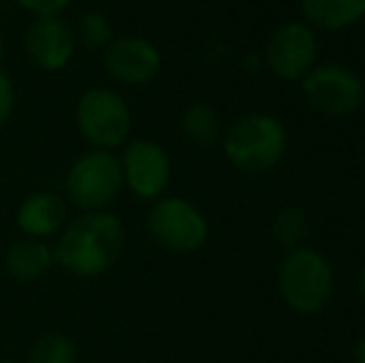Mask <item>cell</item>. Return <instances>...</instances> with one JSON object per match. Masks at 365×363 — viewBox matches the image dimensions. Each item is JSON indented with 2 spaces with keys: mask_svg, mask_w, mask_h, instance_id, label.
<instances>
[{
  "mask_svg": "<svg viewBox=\"0 0 365 363\" xmlns=\"http://www.w3.org/2000/svg\"><path fill=\"white\" fill-rule=\"evenodd\" d=\"M0 363H15V361H0Z\"/></svg>",
  "mask_w": 365,
  "mask_h": 363,
  "instance_id": "cb8c5ba5",
  "label": "cell"
},
{
  "mask_svg": "<svg viewBox=\"0 0 365 363\" xmlns=\"http://www.w3.org/2000/svg\"><path fill=\"white\" fill-rule=\"evenodd\" d=\"M301 90L313 110L331 117H346L361 107L363 80L343 65H313L301 78Z\"/></svg>",
  "mask_w": 365,
  "mask_h": 363,
  "instance_id": "52a82bcc",
  "label": "cell"
},
{
  "mask_svg": "<svg viewBox=\"0 0 365 363\" xmlns=\"http://www.w3.org/2000/svg\"><path fill=\"white\" fill-rule=\"evenodd\" d=\"M125 187L120 157L112 150H90L73 162L65 177L68 202L85 212L107 209Z\"/></svg>",
  "mask_w": 365,
  "mask_h": 363,
  "instance_id": "277c9868",
  "label": "cell"
},
{
  "mask_svg": "<svg viewBox=\"0 0 365 363\" xmlns=\"http://www.w3.org/2000/svg\"><path fill=\"white\" fill-rule=\"evenodd\" d=\"M75 48L77 35L63 15H38L25 33L28 58L48 73L63 70L73 60Z\"/></svg>",
  "mask_w": 365,
  "mask_h": 363,
  "instance_id": "8fae6325",
  "label": "cell"
},
{
  "mask_svg": "<svg viewBox=\"0 0 365 363\" xmlns=\"http://www.w3.org/2000/svg\"><path fill=\"white\" fill-rule=\"evenodd\" d=\"M55 264L53 247L45 244V239L23 237L13 242L5 252V272L15 281H35L48 274Z\"/></svg>",
  "mask_w": 365,
  "mask_h": 363,
  "instance_id": "4fadbf2b",
  "label": "cell"
},
{
  "mask_svg": "<svg viewBox=\"0 0 365 363\" xmlns=\"http://www.w3.org/2000/svg\"><path fill=\"white\" fill-rule=\"evenodd\" d=\"M15 219L25 237L48 239L63 232V227L68 224V204L55 192H33L23 199Z\"/></svg>",
  "mask_w": 365,
  "mask_h": 363,
  "instance_id": "7c38bea8",
  "label": "cell"
},
{
  "mask_svg": "<svg viewBox=\"0 0 365 363\" xmlns=\"http://www.w3.org/2000/svg\"><path fill=\"white\" fill-rule=\"evenodd\" d=\"M75 122L80 135L95 150H115L130 137L132 112L117 90L92 88L77 102Z\"/></svg>",
  "mask_w": 365,
  "mask_h": 363,
  "instance_id": "5b68a950",
  "label": "cell"
},
{
  "mask_svg": "<svg viewBox=\"0 0 365 363\" xmlns=\"http://www.w3.org/2000/svg\"><path fill=\"white\" fill-rule=\"evenodd\" d=\"M13 3H18L23 10L38 18V15H60L73 0H13Z\"/></svg>",
  "mask_w": 365,
  "mask_h": 363,
  "instance_id": "d6986e66",
  "label": "cell"
},
{
  "mask_svg": "<svg viewBox=\"0 0 365 363\" xmlns=\"http://www.w3.org/2000/svg\"><path fill=\"white\" fill-rule=\"evenodd\" d=\"M358 291H361V296L365 299V267L361 269V274H358Z\"/></svg>",
  "mask_w": 365,
  "mask_h": 363,
  "instance_id": "7402d4cb",
  "label": "cell"
},
{
  "mask_svg": "<svg viewBox=\"0 0 365 363\" xmlns=\"http://www.w3.org/2000/svg\"><path fill=\"white\" fill-rule=\"evenodd\" d=\"M318 40L308 23H286L266 45V65L276 78L293 83L316 65Z\"/></svg>",
  "mask_w": 365,
  "mask_h": 363,
  "instance_id": "ba28073f",
  "label": "cell"
},
{
  "mask_svg": "<svg viewBox=\"0 0 365 363\" xmlns=\"http://www.w3.org/2000/svg\"><path fill=\"white\" fill-rule=\"evenodd\" d=\"M306 23L323 30H343L365 18V0H301Z\"/></svg>",
  "mask_w": 365,
  "mask_h": 363,
  "instance_id": "5bb4252c",
  "label": "cell"
},
{
  "mask_svg": "<svg viewBox=\"0 0 365 363\" xmlns=\"http://www.w3.org/2000/svg\"><path fill=\"white\" fill-rule=\"evenodd\" d=\"M122 177L140 199H159L172 177L169 155L152 140H132L122 152Z\"/></svg>",
  "mask_w": 365,
  "mask_h": 363,
  "instance_id": "9c48e42d",
  "label": "cell"
},
{
  "mask_svg": "<svg viewBox=\"0 0 365 363\" xmlns=\"http://www.w3.org/2000/svg\"><path fill=\"white\" fill-rule=\"evenodd\" d=\"M271 234L284 249H296L308 234V217L298 207H284L271 224Z\"/></svg>",
  "mask_w": 365,
  "mask_h": 363,
  "instance_id": "e0dca14e",
  "label": "cell"
},
{
  "mask_svg": "<svg viewBox=\"0 0 365 363\" xmlns=\"http://www.w3.org/2000/svg\"><path fill=\"white\" fill-rule=\"evenodd\" d=\"M75 35H77V40L90 50H107V45L115 40L110 20L102 13H95V10L82 15Z\"/></svg>",
  "mask_w": 365,
  "mask_h": 363,
  "instance_id": "ac0fdd59",
  "label": "cell"
},
{
  "mask_svg": "<svg viewBox=\"0 0 365 363\" xmlns=\"http://www.w3.org/2000/svg\"><path fill=\"white\" fill-rule=\"evenodd\" d=\"M77 344L65 334H45L30 349L28 363H75Z\"/></svg>",
  "mask_w": 365,
  "mask_h": 363,
  "instance_id": "2e32d148",
  "label": "cell"
},
{
  "mask_svg": "<svg viewBox=\"0 0 365 363\" xmlns=\"http://www.w3.org/2000/svg\"><path fill=\"white\" fill-rule=\"evenodd\" d=\"M125 252V227L107 209L85 212L63 227L53 247L55 264L73 276L92 279L110 272Z\"/></svg>",
  "mask_w": 365,
  "mask_h": 363,
  "instance_id": "6da1fadb",
  "label": "cell"
},
{
  "mask_svg": "<svg viewBox=\"0 0 365 363\" xmlns=\"http://www.w3.org/2000/svg\"><path fill=\"white\" fill-rule=\"evenodd\" d=\"M147 229L159 247L192 254L209 239L207 217L182 197H159L147 214Z\"/></svg>",
  "mask_w": 365,
  "mask_h": 363,
  "instance_id": "8992f818",
  "label": "cell"
},
{
  "mask_svg": "<svg viewBox=\"0 0 365 363\" xmlns=\"http://www.w3.org/2000/svg\"><path fill=\"white\" fill-rule=\"evenodd\" d=\"M353 361H356V363H365V336L356 344V349H353Z\"/></svg>",
  "mask_w": 365,
  "mask_h": 363,
  "instance_id": "44dd1931",
  "label": "cell"
},
{
  "mask_svg": "<svg viewBox=\"0 0 365 363\" xmlns=\"http://www.w3.org/2000/svg\"><path fill=\"white\" fill-rule=\"evenodd\" d=\"M182 132L187 135L189 142L199 147H209L219 142L221 137V120L214 107L207 102H194L184 110L182 115Z\"/></svg>",
  "mask_w": 365,
  "mask_h": 363,
  "instance_id": "9a60e30c",
  "label": "cell"
},
{
  "mask_svg": "<svg viewBox=\"0 0 365 363\" xmlns=\"http://www.w3.org/2000/svg\"><path fill=\"white\" fill-rule=\"evenodd\" d=\"M102 63L112 80L137 88V85H147L157 78L159 68H162V55L147 38L125 35L107 45Z\"/></svg>",
  "mask_w": 365,
  "mask_h": 363,
  "instance_id": "30bf717a",
  "label": "cell"
},
{
  "mask_svg": "<svg viewBox=\"0 0 365 363\" xmlns=\"http://www.w3.org/2000/svg\"><path fill=\"white\" fill-rule=\"evenodd\" d=\"M3 58H5V40H3V35H0V63H3Z\"/></svg>",
  "mask_w": 365,
  "mask_h": 363,
  "instance_id": "603a6c76",
  "label": "cell"
},
{
  "mask_svg": "<svg viewBox=\"0 0 365 363\" xmlns=\"http://www.w3.org/2000/svg\"><path fill=\"white\" fill-rule=\"evenodd\" d=\"M279 294L296 314H318L333 296V269L321 252L296 247L279 267Z\"/></svg>",
  "mask_w": 365,
  "mask_h": 363,
  "instance_id": "3957f363",
  "label": "cell"
},
{
  "mask_svg": "<svg viewBox=\"0 0 365 363\" xmlns=\"http://www.w3.org/2000/svg\"><path fill=\"white\" fill-rule=\"evenodd\" d=\"M0 8H3V0H0Z\"/></svg>",
  "mask_w": 365,
  "mask_h": 363,
  "instance_id": "d4e9b609",
  "label": "cell"
},
{
  "mask_svg": "<svg viewBox=\"0 0 365 363\" xmlns=\"http://www.w3.org/2000/svg\"><path fill=\"white\" fill-rule=\"evenodd\" d=\"M15 107V88L13 80L0 70V127H5V122L10 120Z\"/></svg>",
  "mask_w": 365,
  "mask_h": 363,
  "instance_id": "ffe728a7",
  "label": "cell"
},
{
  "mask_svg": "<svg viewBox=\"0 0 365 363\" xmlns=\"http://www.w3.org/2000/svg\"><path fill=\"white\" fill-rule=\"evenodd\" d=\"M286 127L266 112H251L234 122L224 135V155L244 172H266L286 155Z\"/></svg>",
  "mask_w": 365,
  "mask_h": 363,
  "instance_id": "7a4b0ae2",
  "label": "cell"
}]
</instances>
